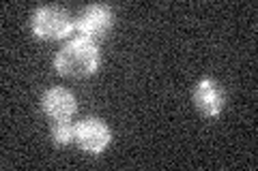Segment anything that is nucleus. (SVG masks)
Instances as JSON below:
<instances>
[{"label":"nucleus","instance_id":"1","mask_svg":"<svg viewBox=\"0 0 258 171\" xmlns=\"http://www.w3.org/2000/svg\"><path fill=\"white\" fill-rule=\"evenodd\" d=\"M97 64H99V54H97L95 43L80 41V39H76L74 43H69L56 56V69H58L62 75H71V77L91 75L97 69Z\"/></svg>","mask_w":258,"mask_h":171},{"label":"nucleus","instance_id":"2","mask_svg":"<svg viewBox=\"0 0 258 171\" xmlns=\"http://www.w3.org/2000/svg\"><path fill=\"white\" fill-rule=\"evenodd\" d=\"M76 24L64 11L58 7H45V9L37 11L35 20H32V32L39 39H62L74 30Z\"/></svg>","mask_w":258,"mask_h":171},{"label":"nucleus","instance_id":"3","mask_svg":"<svg viewBox=\"0 0 258 171\" xmlns=\"http://www.w3.org/2000/svg\"><path fill=\"white\" fill-rule=\"evenodd\" d=\"M112 26V13L108 7L95 5L91 9H86V13L76 22L74 32L78 35L80 41H88L95 43L97 39H101Z\"/></svg>","mask_w":258,"mask_h":171},{"label":"nucleus","instance_id":"4","mask_svg":"<svg viewBox=\"0 0 258 171\" xmlns=\"http://www.w3.org/2000/svg\"><path fill=\"white\" fill-rule=\"evenodd\" d=\"M110 128L103 124L101 120H95V118H88L82 120L78 124V135L76 139L78 143L82 145L86 152H93V154H99L106 145L110 143Z\"/></svg>","mask_w":258,"mask_h":171},{"label":"nucleus","instance_id":"5","mask_svg":"<svg viewBox=\"0 0 258 171\" xmlns=\"http://www.w3.org/2000/svg\"><path fill=\"white\" fill-rule=\"evenodd\" d=\"M43 109L54 120H69L76 111V99L67 90L54 88L43 96Z\"/></svg>","mask_w":258,"mask_h":171},{"label":"nucleus","instance_id":"6","mask_svg":"<svg viewBox=\"0 0 258 171\" xmlns=\"http://www.w3.org/2000/svg\"><path fill=\"white\" fill-rule=\"evenodd\" d=\"M196 105L205 116H217L224 105V92L222 88L211 79L200 81L196 88Z\"/></svg>","mask_w":258,"mask_h":171},{"label":"nucleus","instance_id":"7","mask_svg":"<svg viewBox=\"0 0 258 171\" xmlns=\"http://www.w3.org/2000/svg\"><path fill=\"white\" fill-rule=\"evenodd\" d=\"M78 135V126H74L69 120H56L54 126V141L58 145H67L76 139Z\"/></svg>","mask_w":258,"mask_h":171}]
</instances>
